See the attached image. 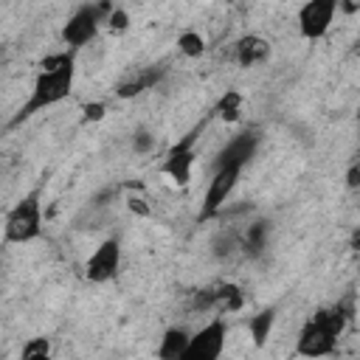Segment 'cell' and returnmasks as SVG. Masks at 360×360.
Segmentation results:
<instances>
[{
  "instance_id": "cell-1",
  "label": "cell",
  "mask_w": 360,
  "mask_h": 360,
  "mask_svg": "<svg viewBox=\"0 0 360 360\" xmlns=\"http://www.w3.org/2000/svg\"><path fill=\"white\" fill-rule=\"evenodd\" d=\"M73 79H76V62H73V51H59V53H48L39 62V73L34 79L31 96L28 101L17 110V115L8 121V127H20L22 121H28L31 115L59 104L62 98L70 96L73 90Z\"/></svg>"
},
{
  "instance_id": "cell-2",
  "label": "cell",
  "mask_w": 360,
  "mask_h": 360,
  "mask_svg": "<svg viewBox=\"0 0 360 360\" xmlns=\"http://www.w3.org/2000/svg\"><path fill=\"white\" fill-rule=\"evenodd\" d=\"M352 301L349 304H335L318 309L298 332L295 340V354L301 357H326L338 349V338L346 329V321L352 318Z\"/></svg>"
},
{
  "instance_id": "cell-3",
  "label": "cell",
  "mask_w": 360,
  "mask_h": 360,
  "mask_svg": "<svg viewBox=\"0 0 360 360\" xmlns=\"http://www.w3.org/2000/svg\"><path fill=\"white\" fill-rule=\"evenodd\" d=\"M39 233H42V202H39V188H34L6 214L3 236L8 245H25Z\"/></svg>"
},
{
  "instance_id": "cell-4",
  "label": "cell",
  "mask_w": 360,
  "mask_h": 360,
  "mask_svg": "<svg viewBox=\"0 0 360 360\" xmlns=\"http://www.w3.org/2000/svg\"><path fill=\"white\" fill-rule=\"evenodd\" d=\"M112 8H115L112 3H87V6H79V8L68 17V22L62 25V34H59L62 42L70 45V51L84 48V45L98 34V25L110 17Z\"/></svg>"
},
{
  "instance_id": "cell-5",
  "label": "cell",
  "mask_w": 360,
  "mask_h": 360,
  "mask_svg": "<svg viewBox=\"0 0 360 360\" xmlns=\"http://www.w3.org/2000/svg\"><path fill=\"white\" fill-rule=\"evenodd\" d=\"M202 127H205V121H197L177 143H172V149L166 152V158L160 163V172L166 177H172L174 186H188V180H191V169H194V160H197L194 143H197Z\"/></svg>"
},
{
  "instance_id": "cell-6",
  "label": "cell",
  "mask_w": 360,
  "mask_h": 360,
  "mask_svg": "<svg viewBox=\"0 0 360 360\" xmlns=\"http://www.w3.org/2000/svg\"><path fill=\"white\" fill-rule=\"evenodd\" d=\"M225 335H228V323L222 318L208 321L200 332L188 335V346L180 360H219L225 349Z\"/></svg>"
},
{
  "instance_id": "cell-7",
  "label": "cell",
  "mask_w": 360,
  "mask_h": 360,
  "mask_svg": "<svg viewBox=\"0 0 360 360\" xmlns=\"http://www.w3.org/2000/svg\"><path fill=\"white\" fill-rule=\"evenodd\" d=\"M335 11H338V0H309L301 6L298 11V31L304 39H321L332 20H335Z\"/></svg>"
},
{
  "instance_id": "cell-8",
  "label": "cell",
  "mask_w": 360,
  "mask_h": 360,
  "mask_svg": "<svg viewBox=\"0 0 360 360\" xmlns=\"http://www.w3.org/2000/svg\"><path fill=\"white\" fill-rule=\"evenodd\" d=\"M259 141H262V135H259V129H242L239 135H233L222 149H219V155H217V160H214V172L217 169H225V166H236V169H245L250 160H253V155H256V149H259Z\"/></svg>"
},
{
  "instance_id": "cell-9",
  "label": "cell",
  "mask_w": 360,
  "mask_h": 360,
  "mask_svg": "<svg viewBox=\"0 0 360 360\" xmlns=\"http://www.w3.org/2000/svg\"><path fill=\"white\" fill-rule=\"evenodd\" d=\"M239 174H242V169H236V166H225V169H217L211 174V183H208V191H205V200H202L200 219H211V217H217L222 211V205L228 202L231 191L239 183Z\"/></svg>"
},
{
  "instance_id": "cell-10",
  "label": "cell",
  "mask_w": 360,
  "mask_h": 360,
  "mask_svg": "<svg viewBox=\"0 0 360 360\" xmlns=\"http://www.w3.org/2000/svg\"><path fill=\"white\" fill-rule=\"evenodd\" d=\"M118 267H121V245H118V239H104L90 253V259L84 264V276L93 284H104L118 276Z\"/></svg>"
},
{
  "instance_id": "cell-11",
  "label": "cell",
  "mask_w": 360,
  "mask_h": 360,
  "mask_svg": "<svg viewBox=\"0 0 360 360\" xmlns=\"http://www.w3.org/2000/svg\"><path fill=\"white\" fill-rule=\"evenodd\" d=\"M163 73H166V68H163V65H149V68H141V70H138V73H132L129 79L118 82L115 96H118V98H135V96H141L143 90L155 87V84L163 79Z\"/></svg>"
},
{
  "instance_id": "cell-12",
  "label": "cell",
  "mask_w": 360,
  "mask_h": 360,
  "mask_svg": "<svg viewBox=\"0 0 360 360\" xmlns=\"http://www.w3.org/2000/svg\"><path fill=\"white\" fill-rule=\"evenodd\" d=\"M233 56L242 68H253V65H262L267 56H270V42L264 37H256V34H248L242 39H236V48H233Z\"/></svg>"
},
{
  "instance_id": "cell-13",
  "label": "cell",
  "mask_w": 360,
  "mask_h": 360,
  "mask_svg": "<svg viewBox=\"0 0 360 360\" xmlns=\"http://www.w3.org/2000/svg\"><path fill=\"white\" fill-rule=\"evenodd\" d=\"M267 236H270V222H267V219H256V222H250V225L245 228V233H242V239H239V248L245 250V256L256 259V256L264 253Z\"/></svg>"
},
{
  "instance_id": "cell-14",
  "label": "cell",
  "mask_w": 360,
  "mask_h": 360,
  "mask_svg": "<svg viewBox=\"0 0 360 360\" xmlns=\"http://www.w3.org/2000/svg\"><path fill=\"white\" fill-rule=\"evenodd\" d=\"M188 346V332L183 326H172L163 332L160 346H158V360H180Z\"/></svg>"
},
{
  "instance_id": "cell-15",
  "label": "cell",
  "mask_w": 360,
  "mask_h": 360,
  "mask_svg": "<svg viewBox=\"0 0 360 360\" xmlns=\"http://www.w3.org/2000/svg\"><path fill=\"white\" fill-rule=\"evenodd\" d=\"M273 323H276V309H262V312H256V315L248 318V332L253 338V346L262 349L267 343V338L273 332Z\"/></svg>"
},
{
  "instance_id": "cell-16",
  "label": "cell",
  "mask_w": 360,
  "mask_h": 360,
  "mask_svg": "<svg viewBox=\"0 0 360 360\" xmlns=\"http://www.w3.org/2000/svg\"><path fill=\"white\" fill-rule=\"evenodd\" d=\"M214 112H217L222 121H228V124L239 121V115H242V93H239V90H225L222 98L217 101Z\"/></svg>"
},
{
  "instance_id": "cell-17",
  "label": "cell",
  "mask_w": 360,
  "mask_h": 360,
  "mask_svg": "<svg viewBox=\"0 0 360 360\" xmlns=\"http://www.w3.org/2000/svg\"><path fill=\"white\" fill-rule=\"evenodd\" d=\"M214 292H217V309L219 312H236L242 307V301H245L242 298V290L236 284H222Z\"/></svg>"
},
{
  "instance_id": "cell-18",
  "label": "cell",
  "mask_w": 360,
  "mask_h": 360,
  "mask_svg": "<svg viewBox=\"0 0 360 360\" xmlns=\"http://www.w3.org/2000/svg\"><path fill=\"white\" fill-rule=\"evenodd\" d=\"M177 48H180L183 56L197 59V56H202V51H205V39H202V34H197V31H183V34L177 37Z\"/></svg>"
},
{
  "instance_id": "cell-19",
  "label": "cell",
  "mask_w": 360,
  "mask_h": 360,
  "mask_svg": "<svg viewBox=\"0 0 360 360\" xmlns=\"http://www.w3.org/2000/svg\"><path fill=\"white\" fill-rule=\"evenodd\" d=\"M22 360H51V340L48 338H31L22 346Z\"/></svg>"
},
{
  "instance_id": "cell-20",
  "label": "cell",
  "mask_w": 360,
  "mask_h": 360,
  "mask_svg": "<svg viewBox=\"0 0 360 360\" xmlns=\"http://www.w3.org/2000/svg\"><path fill=\"white\" fill-rule=\"evenodd\" d=\"M236 248H239V239H236L233 231H219V233H217V239H214V253H217L219 259H228Z\"/></svg>"
},
{
  "instance_id": "cell-21",
  "label": "cell",
  "mask_w": 360,
  "mask_h": 360,
  "mask_svg": "<svg viewBox=\"0 0 360 360\" xmlns=\"http://www.w3.org/2000/svg\"><path fill=\"white\" fill-rule=\"evenodd\" d=\"M104 25H107L112 34H121V31H127V28H129V14H127L124 8H118V6H115V8L110 11V17L104 20Z\"/></svg>"
},
{
  "instance_id": "cell-22",
  "label": "cell",
  "mask_w": 360,
  "mask_h": 360,
  "mask_svg": "<svg viewBox=\"0 0 360 360\" xmlns=\"http://www.w3.org/2000/svg\"><path fill=\"white\" fill-rule=\"evenodd\" d=\"M191 309H197V312L217 309V292H214V290H200V292H194V298H191Z\"/></svg>"
},
{
  "instance_id": "cell-23",
  "label": "cell",
  "mask_w": 360,
  "mask_h": 360,
  "mask_svg": "<svg viewBox=\"0 0 360 360\" xmlns=\"http://www.w3.org/2000/svg\"><path fill=\"white\" fill-rule=\"evenodd\" d=\"M132 149H135L138 155L152 152V149H155V135H152L149 129H138V132H135V138H132Z\"/></svg>"
},
{
  "instance_id": "cell-24",
  "label": "cell",
  "mask_w": 360,
  "mask_h": 360,
  "mask_svg": "<svg viewBox=\"0 0 360 360\" xmlns=\"http://www.w3.org/2000/svg\"><path fill=\"white\" fill-rule=\"evenodd\" d=\"M82 112H84V115H82L84 121H101V118L107 115V107H104L101 101H90V104L82 107Z\"/></svg>"
},
{
  "instance_id": "cell-25",
  "label": "cell",
  "mask_w": 360,
  "mask_h": 360,
  "mask_svg": "<svg viewBox=\"0 0 360 360\" xmlns=\"http://www.w3.org/2000/svg\"><path fill=\"white\" fill-rule=\"evenodd\" d=\"M127 208H129L132 214H138V217H149V214H152V208L146 205V200L138 197V194H129V197H127Z\"/></svg>"
},
{
  "instance_id": "cell-26",
  "label": "cell",
  "mask_w": 360,
  "mask_h": 360,
  "mask_svg": "<svg viewBox=\"0 0 360 360\" xmlns=\"http://www.w3.org/2000/svg\"><path fill=\"white\" fill-rule=\"evenodd\" d=\"M346 183H349V188H357V183H360V169H357V166H352V169H349Z\"/></svg>"
}]
</instances>
